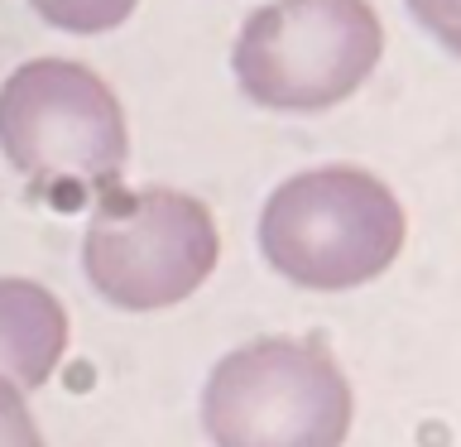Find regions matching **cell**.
<instances>
[{
    "label": "cell",
    "mask_w": 461,
    "mask_h": 447,
    "mask_svg": "<svg viewBox=\"0 0 461 447\" xmlns=\"http://www.w3.org/2000/svg\"><path fill=\"white\" fill-rule=\"evenodd\" d=\"M0 154L58 207L96 202L130 159L125 106L86 63L29 58L0 82Z\"/></svg>",
    "instance_id": "cell-1"
},
{
    "label": "cell",
    "mask_w": 461,
    "mask_h": 447,
    "mask_svg": "<svg viewBox=\"0 0 461 447\" xmlns=\"http://www.w3.org/2000/svg\"><path fill=\"white\" fill-rule=\"evenodd\" d=\"M356 389L312 337H259L226 351L202 389L212 447H346Z\"/></svg>",
    "instance_id": "cell-3"
},
{
    "label": "cell",
    "mask_w": 461,
    "mask_h": 447,
    "mask_svg": "<svg viewBox=\"0 0 461 447\" xmlns=\"http://www.w3.org/2000/svg\"><path fill=\"white\" fill-rule=\"evenodd\" d=\"M259 255L308 294H351L375 284L409 241V216L380 173L317 164L284 178L259 207Z\"/></svg>",
    "instance_id": "cell-2"
},
{
    "label": "cell",
    "mask_w": 461,
    "mask_h": 447,
    "mask_svg": "<svg viewBox=\"0 0 461 447\" xmlns=\"http://www.w3.org/2000/svg\"><path fill=\"white\" fill-rule=\"evenodd\" d=\"M403 5L432 43H442L452 58H461V0H403Z\"/></svg>",
    "instance_id": "cell-8"
},
{
    "label": "cell",
    "mask_w": 461,
    "mask_h": 447,
    "mask_svg": "<svg viewBox=\"0 0 461 447\" xmlns=\"http://www.w3.org/2000/svg\"><path fill=\"white\" fill-rule=\"evenodd\" d=\"M221 236L202 197L183 187H106L92 202L82 269L111 308L158 313L212 279Z\"/></svg>",
    "instance_id": "cell-5"
},
{
    "label": "cell",
    "mask_w": 461,
    "mask_h": 447,
    "mask_svg": "<svg viewBox=\"0 0 461 447\" xmlns=\"http://www.w3.org/2000/svg\"><path fill=\"white\" fill-rule=\"evenodd\" d=\"M0 447H43V433L24 404V389L0 375Z\"/></svg>",
    "instance_id": "cell-9"
},
{
    "label": "cell",
    "mask_w": 461,
    "mask_h": 447,
    "mask_svg": "<svg viewBox=\"0 0 461 447\" xmlns=\"http://www.w3.org/2000/svg\"><path fill=\"white\" fill-rule=\"evenodd\" d=\"M68 351V308L53 288L0 274V375L20 389L49 385Z\"/></svg>",
    "instance_id": "cell-6"
},
{
    "label": "cell",
    "mask_w": 461,
    "mask_h": 447,
    "mask_svg": "<svg viewBox=\"0 0 461 447\" xmlns=\"http://www.w3.org/2000/svg\"><path fill=\"white\" fill-rule=\"evenodd\" d=\"M384 58L370 0H269L240 24L230 72L245 101L279 115H317L351 101Z\"/></svg>",
    "instance_id": "cell-4"
},
{
    "label": "cell",
    "mask_w": 461,
    "mask_h": 447,
    "mask_svg": "<svg viewBox=\"0 0 461 447\" xmlns=\"http://www.w3.org/2000/svg\"><path fill=\"white\" fill-rule=\"evenodd\" d=\"M140 0H29V10L39 14L43 24L63 29V34H111L121 29L130 14H135Z\"/></svg>",
    "instance_id": "cell-7"
}]
</instances>
